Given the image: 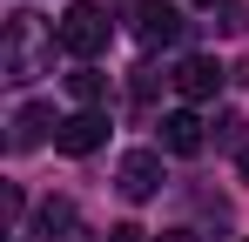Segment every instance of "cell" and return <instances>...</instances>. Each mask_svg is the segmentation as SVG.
<instances>
[{
	"label": "cell",
	"mask_w": 249,
	"mask_h": 242,
	"mask_svg": "<svg viewBox=\"0 0 249 242\" xmlns=\"http://www.w3.org/2000/svg\"><path fill=\"white\" fill-rule=\"evenodd\" d=\"M162 148H168V155H202V148H209V121L196 115V108L162 115Z\"/></svg>",
	"instance_id": "52a82bcc"
},
{
	"label": "cell",
	"mask_w": 249,
	"mask_h": 242,
	"mask_svg": "<svg viewBox=\"0 0 249 242\" xmlns=\"http://www.w3.org/2000/svg\"><path fill=\"white\" fill-rule=\"evenodd\" d=\"M209 128H215V135H209L215 148H243V128H249V121H243V115H229V108H222V115L209 121Z\"/></svg>",
	"instance_id": "30bf717a"
},
{
	"label": "cell",
	"mask_w": 249,
	"mask_h": 242,
	"mask_svg": "<svg viewBox=\"0 0 249 242\" xmlns=\"http://www.w3.org/2000/svg\"><path fill=\"white\" fill-rule=\"evenodd\" d=\"M101 141H108V115H101V108H74V115L61 121V135H54L61 155H94Z\"/></svg>",
	"instance_id": "8992f818"
},
{
	"label": "cell",
	"mask_w": 249,
	"mask_h": 242,
	"mask_svg": "<svg viewBox=\"0 0 249 242\" xmlns=\"http://www.w3.org/2000/svg\"><path fill=\"white\" fill-rule=\"evenodd\" d=\"M108 236H115V242H142V229H135V222H122V229H108Z\"/></svg>",
	"instance_id": "7c38bea8"
},
{
	"label": "cell",
	"mask_w": 249,
	"mask_h": 242,
	"mask_svg": "<svg viewBox=\"0 0 249 242\" xmlns=\"http://www.w3.org/2000/svg\"><path fill=\"white\" fill-rule=\"evenodd\" d=\"M115 182H122V195H128V202L162 195V155H155V148H128L122 168H115Z\"/></svg>",
	"instance_id": "277c9868"
},
{
	"label": "cell",
	"mask_w": 249,
	"mask_h": 242,
	"mask_svg": "<svg viewBox=\"0 0 249 242\" xmlns=\"http://www.w3.org/2000/svg\"><path fill=\"white\" fill-rule=\"evenodd\" d=\"M196 7H229V0H196Z\"/></svg>",
	"instance_id": "5bb4252c"
},
{
	"label": "cell",
	"mask_w": 249,
	"mask_h": 242,
	"mask_svg": "<svg viewBox=\"0 0 249 242\" xmlns=\"http://www.w3.org/2000/svg\"><path fill=\"white\" fill-rule=\"evenodd\" d=\"M68 94H74L81 108H101V94H108V74L88 61V68H74V74H68Z\"/></svg>",
	"instance_id": "9c48e42d"
},
{
	"label": "cell",
	"mask_w": 249,
	"mask_h": 242,
	"mask_svg": "<svg viewBox=\"0 0 249 242\" xmlns=\"http://www.w3.org/2000/svg\"><path fill=\"white\" fill-rule=\"evenodd\" d=\"M175 87H182V101H215V94H222V61H215V54H182V68H175Z\"/></svg>",
	"instance_id": "5b68a950"
},
{
	"label": "cell",
	"mask_w": 249,
	"mask_h": 242,
	"mask_svg": "<svg viewBox=\"0 0 249 242\" xmlns=\"http://www.w3.org/2000/svg\"><path fill=\"white\" fill-rule=\"evenodd\" d=\"M54 27H61V47H68L81 68L94 61V54H101V47H108V14H101L94 0H74V7H68Z\"/></svg>",
	"instance_id": "7a4b0ae2"
},
{
	"label": "cell",
	"mask_w": 249,
	"mask_h": 242,
	"mask_svg": "<svg viewBox=\"0 0 249 242\" xmlns=\"http://www.w3.org/2000/svg\"><path fill=\"white\" fill-rule=\"evenodd\" d=\"M155 81H162V74H155V68H135V101H142V108L155 101Z\"/></svg>",
	"instance_id": "8fae6325"
},
{
	"label": "cell",
	"mask_w": 249,
	"mask_h": 242,
	"mask_svg": "<svg viewBox=\"0 0 249 242\" xmlns=\"http://www.w3.org/2000/svg\"><path fill=\"white\" fill-rule=\"evenodd\" d=\"M182 27H189V20H182L175 0H135V40H142V47H175Z\"/></svg>",
	"instance_id": "3957f363"
},
{
	"label": "cell",
	"mask_w": 249,
	"mask_h": 242,
	"mask_svg": "<svg viewBox=\"0 0 249 242\" xmlns=\"http://www.w3.org/2000/svg\"><path fill=\"white\" fill-rule=\"evenodd\" d=\"M162 242H196V236H189V229H168V236H162Z\"/></svg>",
	"instance_id": "4fadbf2b"
},
{
	"label": "cell",
	"mask_w": 249,
	"mask_h": 242,
	"mask_svg": "<svg viewBox=\"0 0 249 242\" xmlns=\"http://www.w3.org/2000/svg\"><path fill=\"white\" fill-rule=\"evenodd\" d=\"M54 47H61V27H47L41 14H7V34H0V74L7 81H34L54 68Z\"/></svg>",
	"instance_id": "6da1fadb"
},
{
	"label": "cell",
	"mask_w": 249,
	"mask_h": 242,
	"mask_svg": "<svg viewBox=\"0 0 249 242\" xmlns=\"http://www.w3.org/2000/svg\"><path fill=\"white\" fill-rule=\"evenodd\" d=\"M47 135H61L54 108H47V101H27V108L14 115V135H7V148H14V155H27V148H41Z\"/></svg>",
	"instance_id": "ba28073f"
}]
</instances>
